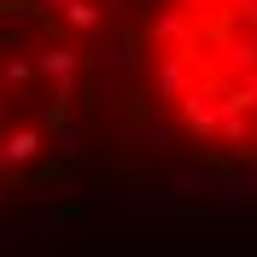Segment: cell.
<instances>
[{"mask_svg": "<svg viewBox=\"0 0 257 257\" xmlns=\"http://www.w3.org/2000/svg\"><path fill=\"white\" fill-rule=\"evenodd\" d=\"M128 94L176 141L257 158V0H141Z\"/></svg>", "mask_w": 257, "mask_h": 257, "instance_id": "1", "label": "cell"}, {"mask_svg": "<svg viewBox=\"0 0 257 257\" xmlns=\"http://www.w3.org/2000/svg\"><path fill=\"white\" fill-rule=\"evenodd\" d=\"M123 0H0V193L64 141Z\"/></svg>", "mask_w": 257, "mask_h": 257, "instance_id": "2", "label": "cell"}]
</instances>
